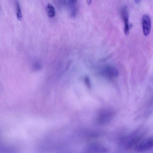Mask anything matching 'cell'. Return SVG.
<instances>
[{"instance_id":"7a4b0ae2","label":"cell","mask_w":153,"mask_h":153,"mask_svg":"<svg viewBox=\"0 0 153 153\" xmlns=\"http://www.w3.org/2000/svg\"><path fill=\"white\" fill-rule=\"evenodd\" d=\"M114 116L113 112L110 110H105L101 112L98 116L97 121L99 124L104 125L111 120Z\"/></svg>"},{"instance_id":"30bf717a","label":"cell","mask_w":153,"mask_h":153,"mask_svg":"<svg viewBox=\"0 0 153 153\" xmlns=\"http://www.w3.org/2000/svg\"><path fill=\"white\" fill-rule=\"evenodd\" d=\"M70 1L71 4H74L77 1V0H69Z\"/></svg>"},{"instance_id":"277c9868","label":"cell","mask_w":153,"mask_h":153,"mask_svg":"<svg viewBox=\"0 0 153 153\" xmlns=\"http://www.w3.org/2000/svg\"><path fill=\"white\" fill-rule=\"evenodd\" d=\"M153 147V138L146 139L137 143L135 149L138 152H141L149 149Z\"/></svg>"},{"instance_id":"5b68a950","label":"cell","mask_w":153,"mask_h":153,"mask_svg":"<svg viewBox=\"0 0 153 153\" xmlns=\"http://www.w3.org/2000/svg\"><path fill=\"white\" fill-rule=\"evenodd\" d=\"M121 15L124 23V33L126 35H127L128 34L130 29L132 26V25L128 22L129 15L127 6L125 5L122 7Z\"/></svg>"},{"instance_id":"8fae6325","label":"cell","mask_w":153,"mask_h":153,"mask_svg":"<svg viewBox=\"0 0 153 153\" xmlns=\"http://www.w3.org/2000/svg\"><path fill=\"white\" fill-rule=\"evenodd\" d=\"M86 2L88 5H90L92 2V0H86Z\"/></svg>"},{"instance_id":"9c48e42d","label":"cell","mask_w":153,"mask_h":153,"mask_svg":"<svg viewBox=\"0 0 153 153\" xmlns=\"http://www.w3.org/2000/svg\"><path fill=\"white\" fill-rule=\"evenodd\" d=\"M86 84L88 87L90 86V82L89 79L88 77H86L85 79Z\"/></svg>"},{"instance_id":"ba28073f","label":"cell","mask_w":153,"mask_h":153,"mask_svg":"<svg viewBox=\"0 0 153 153\" xmlns=\"http://www.w3.org/2000/svg\"><path fill=\"white\" fill-rule=\"evenodd\" d=\"M15 5L16 17L18 19L19 21H20L22 19V14L19 4L17 1H15Z\"/></svg>"},{"instance_id":"7c38bea8","label":"cell","mask_w":153,"mask_h":153,"mask_svg":"<svg viewBox=\"0 0 153 153\" xmlns=\"http://www.w3.org/2000/svg\"><path fill=\"white\" fill-rule=\"evenodd\" d=\"M140 0H134V1L137 4H139L140 3Z\"/></svg>"},{"instance_id":"52a82bcc","label":"cell","mask_w":153,"mask_h":153,"mask_svg":"<svg viewBox=\"0 0 153 153\" xmlns=\"http://www.w3.org/2000/svg\"><path fill=\"white\" fill-rule=\"evenodd\" d=\"M46 11L48 16L50 18L53 17L55 15V9L51 4H48L46 7Z\"/></svg>"},{"instance_id":"3957f363","label":"cell","mask_w":153,"mask_h":153,"mask_svg":"<svg viewBox=\"0 0 153 153\" xmlns=\"http://www.w3.org/2000/svg\"><path fill=\"white\" fill-rule=\"evenodd\" d=\"M142 24L143 33L145 36H147L150 33L152 26L151 19L149 15L145 14L143 15Z\"/></svg>"},{"instance_id":"6da1fadb","label":"cell","mask_w":153,"mask_h":153,"mask_svg":"<svg viewBox=\"0 0 153 153\" xmlns=\"http://www.w3.org/2000/svg\"><path fill=\"white\" fill-rule=\"evenodd\" d=\"M143 136V134L137 132L124 137L120 140V145L125 149H131L138 143Z\"/></svg>"},{"instance_id":"8992f818","label":"cell","mask_w":153,"mask_h":153,"mask_svg":"<svg viewBox=\"0 0 153 153\" xmlns=\"http://www.w3.org/2000/svg\"><path fill=\"white\" fill-rule=\"evenodd\" d=\"M89 152H105L106 149L103 146L96 144L90 145L87 148Z\"/></svg>"}]
</instances>
